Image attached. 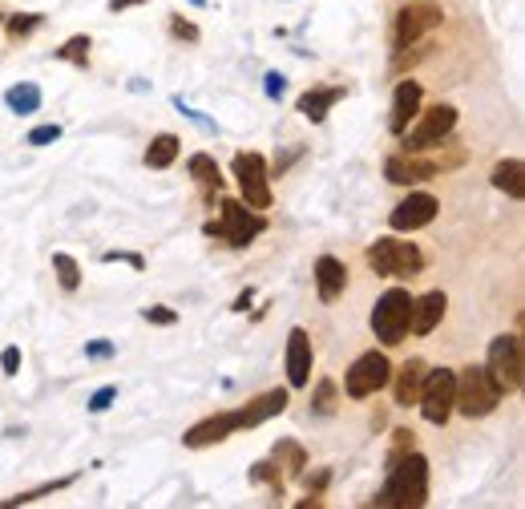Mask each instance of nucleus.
I'll return each mask as SVG.
<instances>
[{"label": "nucleus", "instance_id": "nucleus-31", "mask_svg": "<svg viewBox=\"0 0 525 509\" xmlns=\"http://www.w3.org/2000/svg\"><path fill=\"white\" fill-rule=\"evenodd\" d=\"M53 271H57V283H61L65 291H77V287H81V263H77L73 255L57 251V255H53Z\"/></svg>", "mask_w": 525, "mask_h": 509}, {"label": "nucleus", "instance_id": "nucleus-34", "mask_svg": "<svg viewBox=\"0 0 525 509\" xmlns=\"http://www.w3.org/2000/svg\"><path fill=\"white\" fill-rule=\"evenodd\" d=\"M114 400H118V384H101V388L89 396V413H105Z\"/></svg>", "mask_w": 525, "mask_h": 509}, {"label": "nucleus", "instance_id": "nucleus-33", "mask_svg": "<svg viewBox=\"0 0 525 509\" xmlns=\"http://www.w3.org/2000/svg\"><path fill=\"white\" fill-rule=\"evenodd\" d=\"M412 445H416L412 429H392V449H388V465H392V461H400L404 453H412Z\"/></svg>", "mask_w": 525, "mask_h": 509}, {"label": "nucleus", "instance_id": "nucleus-2", "mask_svg": "<svg viewBox=\"0 0 525 509\" xmlns=\"http://www.w3.org/2000/svg\"><path fill=\"white\" fill-rule=\"evenodd\" d=\"M429 501V457L425 453H404L388 465V481L376 489V509H420Z\"/></svg>", "mask_w": 525, "mask_h": 509}, {"label": "nucleus", "instance_id": "nucleus-40", "mask_svg": "<svg viewBox=\"0 0 525 509\" xmlns=\"http://www.w3.org/2000/svg\"><path fill=\"white\" fill-rule=\"evenodd\" d=\"M118 348L110 344V340H93V344H85V360H110Z\"/></svg>", "mask_w": 525, "mask_h": 509}, {"label": "nucleus", "instance_id": "nucleus-45", "mask_svg": "<svg viewBox=\"0 0 525 509\" xmlns=\"http://www.w3.org/2000/svg\"><path fill=\"white\" fill-rule=\"evenodd\" d=\"M0 25H5V13H0Z\"/></svg>", "mask_w": 525, "mask_h": 509}, {"label": "nucleus", "instance_id": "nucleus-23", "mask_svg": "<svg viewBox=\"0 0 525 509\" xmlns=\"http://www.w3.org/2000/svg\"><path fill=\"white\" fill-rule=\"evenodd\" d=\"M186 170H190V178L202 186V194H219V190H223V170H219V162L210 158V154H194Z\"/></svg>", "mask_w": 525, "mask_h": 509}, {"label": "nucleus", "instance_id": "nucleus-22", "mask_svg": "<svg viewBox=\"0 0 525 509\" xmlns=\"http://www.w3.org/2000/svg\"><path fill=\"white\" fill-rule=\"evenodd\" d=\"M5 106H9L17 118H29V114H37V110H41V85H33V81L9 85V89H5Z\"/></svg>", "mask_w": 525, "mask_h": 509}, {"label": "nucleus", "instance_id": "nucleus-16", "mask_svg": "<svg viewBox=\"0 0 525 509\" xmlns=\"http://www.w3.org/2000/svg\"><path fill=\"white\" fill-rule=\"evenodd\" d=\"M311 336L303 328H291L287 336V384L291 388H307L311 384Z\"/></svg>", "mask_w": 525, "mask_h": 509}, {"label": "nucleus", "instance_id": "nucleus-3", "mask_svg": "<svg viewBox=\"0 0 525 509\" xmlns=\"http://www.w3.org/2000/svg\"><path fill=\"white\" fill-rule=\"evenodd\" d=\"M501 388L493 384V376H489V368L485 364H465L461 372H457V388H453V409L461 413V417H469V421H477V417H489L497 404H501Z\"/></svg>", "mask_w": 525, "mask_h": 509}, {"label": "nucleus", "instance_id": "nucleus-18", "mask_svg": "<svg viewBox=\"0 0 525 509\" xmlns=\"http://www.w3.org/2000/svg\"><path fill=\"white\" fill-rule=\"evenodd\" d=\"M445 308H449L445 291H429V295L412 299V320H408V328H412L416 336H429V332L445 320Z\"/></svg>", "mask_w": 525, "mask_h": 509}, {"label": "nucleus", "instance_id": "nucleus-15", "mask_svg": "<svg viewBox=\"0 0 525 509\" xmlns=\"http://www.w3.org/2000/svg\"><path fill=\"white\" fill-rule=\"evenodd\" d=\"M420 101H425V89H420V81L404 77V81L396 85V93H392V106H388V134L400 138V134L412 126V118L420 114Z\"/></svg>", "mask_w": 525, "mask_h": 509}, {"label": "nucleus", "instance_id": "nucleus-29", "mask_svg": "<svg viewBox=\"0 0 525 509\" xmlns=\"http://www.w3.org/2000/svg\"><path fill=\"white\" fill-rule=\"evenodd\" d=\"M247 477H251V485H271V497H275V501L283 497V473H279V461H255Z\"/></svg>", "mask_w": 525, "mask_h": 509}, {"label": "nucleus", "instance_id": "nucleus-27", "mask_svg": "<svg viewBox=\"0 0 525 509\" xmlns=\"http://www.w3.org/2000/svg\"><path fill=\"white\" fill-rule=\"evenodd\" d=\"M275 461L287 469V477H303L307 469V453L299 441H275Z\"/></svg>", "mask_w": 525, "mask_h": 509}, {"label": "nucleus", "instance_id": "nucleus-41", "mask_svg": "<svg viewBox=\"0 0 525 509\" xmlns=\"http://www.w3.org/2000/svg\"><path fill=\"white\" fill-rule=\"evenodd\" d=\"M283 89H287V77H283V73H267V77H263V93H267L271 101H279Z\"/></svg>", "mask_w": 525, "mask_h": 509}, {"label": "nucleus", "instance_id": "nucleus-28", "mask_svg": "<svg viewBox=\"0 0 525 509\" xmlns=\"http://www.w3.org/2000/svg\"><path fill=\"white\" fill-rule=\"evenodd\" d=\"M336 409H340L336 380H320L315 384V396H311V417H336Z\"/></svg>", "mask_w": 525, "mask_h": 509}, {"label": "nucleus", "instance_id": "nucleus-12", "mask_svg": "<svg viewBox=\"0 0 525 509\" xmlns=\"http://www.w3.org/2000/svg\"><path fill=\"white\" fill-rule=\"evenodd\" d=\"M388 380H392V364H388V356H384V352H364V356L348 368V376H344V392H348L352 400H364V396H376Z\"/></svg>", "mask_w": 525, "mask_h": 509}, {"label": "nucleus", "instance_id": "nucleus-21", "mask_svg": "<svg viewBox=\"0 0 525 509\" xmlns=\"http://www.w3.org/2000/svg\"><path fill=\"white\" fill-rule=\"evenodd\" d=\"M489 182H493L501 194L521 198V194H525V162H521V158H505V162H497L493 174H489Z\"/></svg>", "mask_w": 525, "mask_h": 509}, {"label": "nucleus", "instance_id": "nucleus-7", "mask_svg": "<svg viewBox=\"0 0 525 509\" xmlns=\"http://www.w3.org/2000/svg\"><path fill=\"white\" fill-rule=\"evenodd\" d=\"M429 154V150H425ZM465 162V150H449V154H429V158H420V154H396L384 162V178L396 182V186H412V182H429L453 166Z\"/></svg>", "mask_w": 525, "mask_h": 509}, {"label": "nucleus", "instance_id": "nucleus-6", "mask_svg": "<svg viewBox=\"0 0 525 509\" xmlns=\"http://www.w3.org/2000/svg\"><path fill=\"white\" fill-rule=\"evenodd\" d=\"M368 267L384 279H412L425 271V255L408 239H376L368 247Z\"/></svg>", "mask_w": 525, "mask_h": 509}, {"label": "nucleus", "instance_id": "nucleus-36", "mask_svg": "<svg viewBox=\"0 0 525 509\" xmlns=\"http://www.w3.org/2000/svg\"><path fill=\"white\" fill-rule=\"evenodd\" d=\"M57 138H61V126H57V122H49V126L29 130V138H25V142H29V146H53Z\"/></svg>", "mask_w": 525, "mask_h": 509}, {"label": "nucleus", "instance_id": "nucleus-13", "mask_svg": "<svg viewBox=\"0 0 525 509\" xmlns=\"http://www.w3.org/2000/svg\"><path fill=\"white\" fill-rule=\"evenodd\" d=\"M441 21H445L441 5H408V9H400L396 21H392V49L412 45L420 37H433V29H441Z\"/></svg>", "mask_w": 525, "mask_h": 509}, {"label": "nucleus", "instance_id": "nucleus-24", "mask_svg": "<svg viewBox=\"0 0 525 509\" xmlns=\"http://www.w3.org/2000/svg\"><path fill=\"white\" fill-rule=\"evenodd\" d=\"M178 150H182V142H178L174 134H158V138L146 146V166H150V170H166V166L178 162Z\"/></svg>", "mask_w": 525, "mask_h": 509}, {"label": "nucleus", "instance_id": "nucleus-14", "mask_svg": "<svg viewBox=\"0 0 525 509\" xmlns=\"http://www.w3.org/2000/svg\"><path fill=\"white\" fill-rule=\"evenodd\" d=\"M437 211H441V202L433 194H425V190H416V194H408L404 202H396V207H392L388 227L392 231H420V227H429L437 219Z\"/></svg>", "mask_w": 525, "mask_h": 509}, {"label": "nucleus", "instance_id": "nucleus-37", "mask_svg": "<svg viewBox=\"0 0 525 509\" xmlns=\"http://www.w3.org/2000/svg\"><path fill=\"white\" fill-rule=\"evenodd\" d=\"M142 320L158 324V328H170V324H178V312L174 308H142Z\"/></svg>", "mask_w": 525, "mask_h": 509}, {"label": "nucleus", "instance_id": "nucleus-25", "mask_svg": "<svg viewBox=\"0 0 525 509\" xmlns=\"http://www.w3.org/2000/svg\"><path fill=\"white\" fill-rule=\"evenodd\" d=\"M73 481H77V473H69V477H57V481H45V485H37V489H25V493H17V497H5V501H0V509L33 505V501H41V497H49V493H61V489H69Z\"/></svg>", "mask_w": 525, "mask_h": 509}, {"label": "nucleus", "instance_id": "nucleus-9", "mask_svg": "<svg viewBox=\"0 0 525 509\" xmlns=\"http://www.w3.org/2000/svg\"><path fill=\"white\" fill-rule=\"evenodd\" d=\"M231 170H235V182L243 190L247 207L267 211L271 207V170H267V158L255 154V150H239L235 162H231Z\"/></svg>", "mask_w": 525, "mask_h": 509}, {"label": "nucleus", "instance_id": "nucleus-26", "mask_svg": "<svg viewBox=\"0 0 525 509\" xmlns=\"http://www.w3.org/2000/svg\"><path fill=\"white\" fill-rule=\"evenodd\" d=\"M433 53V41L429 37H420V41H412V45H400V49H392V73H404V69H412L416 61H425Z\"/></svg>", "mask_w": 525, "mask_h": 509}, {"label": "nucleus", "instance_id": "nucleus-43", "mask_svg": "<svg viewBox=\"0 0 525 509\" xmlns=\"http://www.w3.org/2000/svg\"><path fill=\"white\" fill-rule=\"evenodd\" d=\"M251 299H255V287H247V291H239V295H235V303H231V312H239V316H243V312L251 308Z\"/></svg>", "mask_w": 525, "mask_h": 509}, {"label": "nucleus", "instance_id": "nucleus-44", "mask_svg": "<svg viewBox=\"0 0 525 509\" xmlns=\"http://www.w3.org/2000/svg\"><path fill=\"white\" fill-rule=\"evenodd\" d=\"M134 5H146V0H110V13H126Z\"/></svg>", "mask_w": 525, "mask_h": 509}, {"label": "nucleus", "instance_id": "nucleus-1", "mask_svg": "<svg viewBox=\"0 0 525 509\" xmlns=\"http://www.w3.org/2000/svg\"><path fill=\"white\" fill-rule=\"evenodd\" d=\"M287 400H291L287 388H271V392H263V396H255V400H247V404H239V409H231V413H215V417H206V421L190 425V429L182 433V445H186V449H206V445L227 441L231 433L259 429V425H267L271 417L287 413Z\"/></svg>", "mask_w": 525, "mask_h": 509}, {"label": "nucleus", "instance_id": "nucleus-35", "mask_svg": "<svg viewBox=\"0 0 525 509\" xmlns=\"http://www.w3.org/2000/svg\"><path fill=\"white\" fill-rule=\"evenodd\" d=\"M170 33H174L178 41H186V45H198V37H202L198 25H190L186 17H170Z\"/></svg>", "mask_w": 525, "mask_h": 509}, {"label": "nucleus", "instance_id": "nucleus-32", "mask_svg": "<svg viewBox=\"0 0 525 509\" xmlns=\"http://www.w3.org/2000/svg\"><path fill=\"white\" fill-rule=\"evenodd\" d=\"M41 25H45V17H41V13H13V17H5V25H0V29H5L13 41H21V37L37 33Z\"/></svg>", "mask_w": 525, "mask_h": 509}, {"label": "nucleus", "instance_id": "nucleus-20", "mask_svg": "<svg viewBox=\"0 0 525 509\" xmlns=\"http://www.w3.org/2000/svg\"><path fill=\"white\" fill-rule=\"evenodd\" d=\"M425 372H429V364L420 360V356H412V360H404V364H400V376H396V404H400V409L416 404L420 384H425Z\"/></svg>", "mask_w": 525, "mask_h": 509}, {"label": "nucleus", "instance_id": "nucleus-5", "mask_svg": "<svg viewBox=\"0 0 525 509\" xmlns=\"http://www.w3.org/2000/svg\"><path fill=\"white\" fill-rule=\"evenodd\" d=\"M457 130V106H433V110H420L416 114V126H408L400 138H404V150L408 154H425V150H437L453 138Z\"/></svg>", "mask_w": 525, "mask_h": 509}, {"label": "nucleus", "instance_id": "nucleus-42", "mask_svg": "<svg viewBox=\"0 0 525 509\" xmlns=\"http://www.w3.org/2000/svg\"><path fill=\"white\" fill-rule=\"evenodd\" d=\"M328 469H320V473H315V477H307V497H320L324 493V485H328Z\"/></svg>", "mask_w": 525, "mask_h": 509}, {"label": "nucleus", "instance_id": "nucleus-38", "mask_svg": "<svg viewBox=\"0 0 525 509\" xmlns=\"http://www.w3.org/2000/svg\"><path fill=\"white\" fill-rule=\"evenodd\" d=\"M0 372H5V376H17V372H21V348H17V344H9L5 352H0Z\"/></svg>", "mask_w": 525, "mask_h": 509}, {"label": "nucleus", "instance_id": "nucleus-8", "mask_svg": "<svg viewBox=\"0 0 525 509\" xmlns=\"http://www.w3.org/2000/svg\"><path fill=\"white\" fill-rule=\"evenodd\" d=\"M408 320H412V295L408 287H388L376 308H372V332L380 336L384 348H396L408 336Z\"/></svg>", "mask_w": 525, "mask_h": 509}, {"label": "nucleus", "instance_id": "nucleus-30", "mask_svg": "<svg viewBox=\"0 0 525 509\" xmlns=\"http://www.w3.org/2000/svg\"><path fill=\"white\" fill-rule=\"evenodd\" d=\"M89 45H93V41H89L85 33H77V37H69L53 57H57V61H69V65H77V69H85V65H89Z\"/></svg>", "mask_w": 525, "mask_h": 509}, {"label": "nucleus", "instance_id": "nucleus-4", "mask_svg": "<svg viewBox=\"0 0 525 509\" xmlns=\"http://www.w3.org/2000/svg\"><path fill=\"white\" fill-rule=\"evenodd\" d=\"M219 207H223V215H219V219H210V223L202 227L210 239H223L227 247H251V243L267 231V215H259L255 207H247V202H239V198H223Z\"/></svg>", "mask_w": 525, "mask_h": 509}, {"label": "nucleus", "instance_id": "nucleus-17", "mask_svg": "<svg viewBox=\"0 0 525 509\" xmlns=\"http://www.w3.org/2000/svg\"><path fill=\"white\" fill-rule=\"evenodd\" d=\"M348 287V267L336 255H320L315 259V291H320V303H336Z\"/></svg>", "mask_w": 525, "mask_h": 509}, {"label": "nucleus", "instance_id": "nucleus-39", "mask_svg": "<svg viewBox=\"0 0 525 509\" xmlns=\"http://www.w3.org/2000/svg\"><path fill=\"white\" fill-rule=\"evenodd\" d=\"M101 259H105V263H130L134 271H146V259H142V255H130V251H105Z\"/></svg>", "mask_w": 525, "mask_h": 509}, {"label": "nucleus", "instance_id": "nucleus-10", "mask_svg": "<svg viewBox=\"0 0 525 509\" xmlns=\"http://www.w3.org/2000/svg\"><path fill=\"white\" fill-rule=\"evenodd\" d=\"M453 388H457V372L453 368H429L425 384H420V417L429 425H445L453 417Z\"/></svg>", "mask_w": 525, "mask_h": 509}, {"label": "nucleus", "instance_id": "nucleus-11", "mask_svg": "<svg viewBox=\"0 0 525 509\" xmlns=\"http://www.w3.org/2000/svg\"><path fill=\"white\" fill-rule=\"evenodd\" d=\"M493 384L501 392H517L525 380V352H521V336H497L489 344V360H485Z\"/></svg>", "mask_w": 525, "mask_h": 509}, {"label": "nucleus", "instance_id": "nucleus-19", "mask_svg": "<svg viewBox=\"0 0 525 509\" xmlns=\"http://www.w3.org/2000/svg\"><path fill=\"white\" fill-rule=\"evenodd\" d=\"M344 93H348L344 85H315V89H307V93L295 101V110H299L307 122H324L336 101H344Z\"/></svg>", "mask_w": 525, "mask_h": 509}]
</instances>
